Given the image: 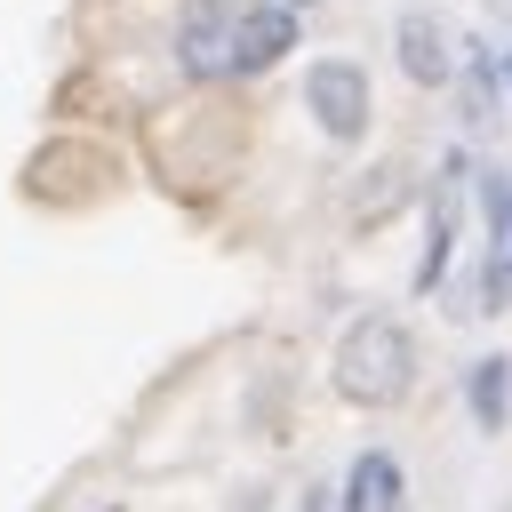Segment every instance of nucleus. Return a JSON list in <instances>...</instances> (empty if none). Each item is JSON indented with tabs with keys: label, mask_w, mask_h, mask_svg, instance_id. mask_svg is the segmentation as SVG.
Instances as JSON below:
<instances>
[{
	"label": "nucleus",
	"mask_w": 512,
	"mask_h": 512,
	"mask_svg": "<svg viewBox=\"0 0 512 512\" xmlns=\"http://www.w3.org/2000/svg\"><path fill=\"white\" fill-rule=\"evenodd\" d=\"M408 376H416L408 328H392V320H360V328H344V344H336V392H344V400H360V408H392V400L408 392Z\"/></svg>",
	"instance_id": "1"
},
{
	"label": "nucleus",
	"mask_w": 512,
	"mask_h": 512,
	"mask_svg": "<svg viewBox=\"0 0 512 512\" xmlns=\"http://www.w3.org/2000/svg\"><path fill=\"white\" fill-rule=\"evenodd\" d=\"M304 104H312V120H320L336 144H360V128H368V72H360L352 56H320V64L304 72Z\"/></svg>",
	"instance_id": "2"
},
{
	"label": "nucleus",
	"mask_w": 512,
	"mask_h": 512,
	"mask_svg": "<svg viewBox=\"0 0 512 512\" xmlns=\"http://www.w3.org/2000/svg\"><path fill=\"white\" fill-rule=\"evenodd\" d=\"M480 224H488V256H480V312H512V176L488 168L480 176Z\"/></svg>",
	"instance_id": "3"
},
{
	"label": "nucleus",
	"mask_w": 512,
	"mask_h": 512,
	"mask_svg": "<svg viewBox=\"0 0 512 512\" xmlns=\"http://www.w3.org/2000/svg\"><path fill=\"white\" fill-rule=\"evenodd\" d=\"M464 152H448L440 160V176H432V216H424V256H416V296H432L440 280H448V248H456V216H464Z\"/></svg>",
	"instance_id": "4"
},
{
	"label": "nucleus",
	"mask_w": 512,
	"mask_h": 512,
	"mask_svg": "<svg viewBox=\"0 0 512 512\" xmlns=\"http://www.w3.org/2000/svg\"><path fill=\"white\" fill-rule=\"evenodd\" d=\"M392 40H400V72H408L416 88H448L456 64H464V56H456V32H448L432 8H408V16L392 24Z\"/></svg>",
	"instance_id": "5"
},
{
	"label": "nucleus",
	"mask_w": 512,
	"mask_h": 512,
	"mask_svg": "<svg viewBox=\"0 0 512 512\" xmlns=\"http://www.w3.org/2000/svg\"><path fill=\"white\" fill-rule=\"evenodd\" d=\"M296 16H304V8H288V0L240 8V24H232V72H272V64L296 48Z\"/></svg>",
	"instance_id": "6"
},
{
	"label": "nucleus",
	"mask_w": 512,
	"mask_h": 512,
	"mask_svg": "<svg viewBox=\"0 0 512 512\" xmlns=\"http://www.w3.org/2000/svg\"><path fill=\"white\" fill-rule=\"evenodd\" d=\"M232 24H240V8L200 0V8L184 16V32H176V64H184L192 80H224V72H232Z\"/></svg>",
	"instance_id": "7"
},
{
	"label": "nucleus",
	"mask_w": 512,
	"mask_h": 512,
	"mask_svg": "<svg viewBox=\"0 0 512 512\" xmlns=\"http://www.w3.org/2000/svg\"><path fill=\"white\" fill-rule=\"evenodd\" d=\"M464 408H472V424H480L488 440L512 432V352H488V360L464 368Z\"/></svg>",
	"instance_id": "8"
},
{
	"label": "nucleus",
	"mask_w": 512,
	"mask_h": 512,
	"mask_svg": "<svg viewBox=\"0 0 512 512\" xmlns=\"http://www.w3.org/2000/svg\"><path fill=\"white\" fill-rule=\"evenodd\" d=\"M344 512H408V480L384 448H360L344 472Z\"/></svg>",
	"instance_id": "9"
},
{
	"label": "nucleus",
	"mask_w": 512,
	"mask_h": 512,
	"mask_svg": "<svg viewBox=\"0 0 512 512\" xmlns=\"http://www.w3.org/2000/svg\"><path fill=\"white\" fill-rule=\"evenodd\" d=\"M288 8H320V0H288Z\"/></svg>",
	"instance_id": "10"
},
{
	"label": "nucleus",
	"mask_w": 512,
	"mask_h": 512,
	"mask_svg": "<svg viewBox=\"0 0 512 512\" xmlns=\"http://www.w3.org/2000/svg\"><path fill=\"white\" fill-rule=\"evenodd\" d=\"M504 80H512V56H504Z\"/></svg>",
	"instance_id": "11"
},
{
	"label": "nucleus",
	"mask_w": 512,
	"mask_h": 512,
	"mask_svg": "<svg viewBox=\"0 0 512 512\" xmlns=\"http://www.w3.org/2000/svg\"><path fill=\"white\" fill-rule=\"evenodd\" d=\"M104 512H120V504H104Z\"/></svg>",
	"instance_id": "12"
},
{
	"label": "nucleus",
	"mask_w": 512,
	"mask_h": 512,
	"mask_svg": "<svg viewBox=\"0 0 512 512\" xmlns=\"http://www.w3.org/2000/svg\"><path fill=\"white\" fill-rule=\"evenodd\" d=\"M504 512H512V504H504Z\"/></svg>",
	"instance_id": "13"
}]
</instances>
